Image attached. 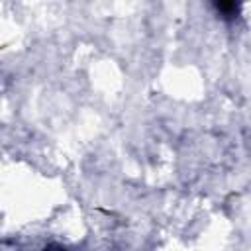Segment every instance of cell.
<instances>
[{
	"instance_id": "obj_2",
	"label": "cell",
	"mask_w": 251,
	"mask_h": 251,
	"mask_svg": "<svg viewBox=\"0 0 251 251\" xmlns=\"http://www.w3.org/2000/svg\"><path fill=\"white\" fill-rule=\"evenodd\" d=\"M43 251H67L65 247H61V245H47Z\"/></svg>"
},
{
	"instance_id": "obj_1",
	"label": "cell",
	"mask_w": 251,
	"mask_h": 251,
	"mask_svg": "<svg viewBox=\"0 0 251 251\" xmlns=\"http://www.w3.org/2000/svg\"><path fill=\"white\" fill-rule=\"evenodd\" d=\"M214 10H216V14H218L222 20H235L237 14H239V6L233 4V2H220V4H214Z\"/></svg>"
}]
</instances>
